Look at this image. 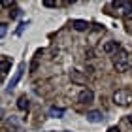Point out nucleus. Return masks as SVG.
Segmentation results:
<instances>
[{
  "label": "nucleus",
  "mask_w": 132,
  "mask_h": 132,
  "mask_svg": "<svg viewBox=\"0 0 132 132\" xmlns=\"http://www.w3.org/2000/svg\"><path fill=\"white\" fill-rule=\"evenodd\" d=\"M70 77H72V81H74V83H79V85H83V83L87 81L85 76H83V72H79V70H72Z\"/></svg>",
  "instance_id": "0eeeda50"
},
{
  "label": "nucleus",
  "mask_w": 132,
  "mask_h": 132,
  "mask_svg": "<svg viewBox=\"0 0 132 132\" xmlns=\"http://www.w3.org/2000/svg\"><path fill=\"white\" fill-rule=\"evenodd\" d=\"M13 4H15V0H0V6H4V8H11Z\"/></svg>",
  "instance_id": "ddd939ff"
},
{
  "label": "nucleus",
  "mask_w": 132,
  "mask_h": 132,
  "mask_svg": "<svg viewBox=\"0 0 132 132\" xmlns=\"http://www.w3.org/2000/svg\"><path fill=\"white\" fill-rule=\"evenodd\" d=\"M102 51L104 53H115L117 51V42H106L102 45Z\"/></svg>",
  "instance_id": "6e6552de"
},
{
  "label": "nucleus",
  "mask_w": 132,
  "mask_h": 132,
  "mask_svg": "<svg viewBox=\"0 0 132 132\" xmlns=\"http://www.w3.org/2000/svg\"><path fill=\"white\" fill-rule=\"evenodd\" d=\"M102 119H104V115H102V111H98V110H93V111L87 113L89 123H102Z\"/></svg>",
  "instance_id": "39448f33"
},
{
  "label": "nucleus",
  "mask_w": 132,
  "mask_h": 132,
  "mask_svg": "<svg viewBox=\"0 0 132 132\" xmlns=\"http://www.w3.org/2000/svg\"><path fill=\"white\" fill-rule=\"evenodd\" d=\"M72 27H74V30H77V32H85L89 28V23L81 21V19H76V21H72Z\"/></svg>",
  "instance_id": "423d86ee"
},
{
  "label": "nucleus",
  "mask_w": 132,
  "mask_h": 132,
  "mask_svg": "<svg viewBox=\"0 0 132 132\" xmlns=\"http://www.w3.org/2000/svg\"><path fill=\"white\" fill-rule=\"evenodd\" d=\"M128 123H130V125H132V115H128Z\"/></svg>",
  "instance_id": "4be33fe9"
},
{
  "label": "nucleus",
  "mask_w": 132,
  "mask_h": 132,
  "mask_svg": "<svg viewBox=\"0 0 132 132\" xmlns=\"http://www.w3.org/2000/svg\"><path fill=\"white\" fill-rule=\"evenodd\" d=\"M111 4H113V8H123V6L127 4V0H113Z\"/></svg>",
  "instance_id": "4468645a"
},
{
  "label": "nucleus",
  "mask_w": 132,
  "mask_h": 132,
  "mask_svg": "<svg viewBox=\"0 0 132 132\" xmlns=\"http://www.w3.org/2000/svg\"><path fill=\"white\" fill-rule=\"evenodd\" d=\"M44 6L45 8H53V6H57V0H44Z\"/></svg>",
  "instance_id": "dca6fc26"
},
{
  "label": "nucleus",
  "mask_w": 132,
  "mask_h": 132,
  "mask_svg": "<svg viewBox=\"0 0 132 132\" xmlns=\"http://www.w3.org/2000/svg\"><path fill=\"white\" fill-rule=\"evenodd\" d=\"M77 0H64V6H70V4H76Z\"/></svg>",
  "instance_id": "6ab92c4d"
},
{
  "label": "nucleus",
  "mask_w": 132,
  "mask_h": 132,
  "mask_svg": "<svg viewBox=\"0 0 132 132\" xmlns=\"http://www.w3.org/2000/svg\"><path fill=\"white\" fill-rule=\"evenodd\" d=\"M113 104L115 106H121V108H127L132 104V91L130 89H117L113 93Z\"/></svg>",
  "instance_id": "f03ea898"
},
{
  "label": "nucleus",
  "mask_w": 132,
  "mask_h": 132,
  "mask_svg": "<svg viewBox=\"0 0 132 132\" xmlns=\"http://www.w3.org/2000/svg\"><path fill=\"white\" fill-rule=\"evenodd\" d=\"M49 115H51V117H62V115H64V110H62V108H51V110H49Z\"/></svg>",
  "instance_id": "f8f14e48"
},
{
  "label": "nucleus",
  "mask_w": 132,
  "mask_h": 132,
  "mask_svg": "<svg viewBox=\"0 0 132 132\" xmlns=\"http://www.w3.org/2000/svg\"><path fill=\"white\" fill-rule=\"evenodd\" d=\"M113 66L117 72H127L130 68V55L125 49H117L113 53Z\"/></svg>",
  "instance_id": "f257e3e1"
},
{
  "label": "nucleus",
  "mask_w": 132,
  "mask_h": 132,
  "mask_svg": "<svg viewBox=\"0 0 132 132\" xmlns=\"http://www.w3.org/2000/svg\"><path fill=\"white\" fill-rule=\"evenodd\" d=\"M130 70H132V57H130Z\"/></svg>",
  "instance_id": "5701e85b"
},
{
  "label": "nucleus",
  "mask_w": 132,
  "mask_h": 132,
  "mask_svg": "<svg viewBox=\"0 0 132 132\" xmlns=\"http://www.w3.org/2000/svg\"><path fill=\"white\" fill-rule=\"evenodd\" d=\"M2 119H4V111L0 110V123H2Z\"/></svg>",
  "instance_id": "412c9836"
},
{
  "label": "nucleus",
  "mask_w": 132,
  "mask_h": 132,
  "mask_svg": "<svg viewBox=\"0 0 132 132\" xmlns=\"http://www.w3.org/2000/svg\"><path fill=\"white\" fill-rule=\"evenodd\" d=\"M123 13H125L127 19H132V2H127L123 6Z\"/></svg>",
  "instance_id": "9b49d317"
},
{
  "label": "nucleus",
  "mask_w": 132,
  "mask_h": 132,
  "mask_svg": "<svg viewBox=\"0 0 132 132\" xmlns=\"http://www.w3.org/2000/svg\"><path fill=\"white\" fill-rule=\"evenodd\" d=\"M93 100H94V93L91 89H83V91L77 94V102H79V104H93Z\"/></svg>",
  "instance_id": "7ed1b4c3"
},
{
  "label": "nucleus",
  "mask_w": 132,
  "mask_h": 132,
  "mask_svg": "<svg viewBox=\"0 0 132 132\" xmlns=\"http://www.w3.org/2000/svg\"><path fill=\"white\" fill-rule=\"evenodd\" d=\"M10 68H11V61L10 59H2V61H0V74L10 72Z\"/></svg>",
  "instance_id": "9d476101"
},
{
  "label": "nucleus",
  "mask_w": 132,
  "mask_h": 132,
  "mask_svg": "<svg viewBox=\"0 0 132 132\" xmlns=\"http://www.w3.org/2000/svg\"><path fill=\"white\" fill-rule=\"evenodd\" d=\"M23 72H25V64H19V68H17V72H15V76L13 77H11V81H10V91H11V89H13L15 85H17V83H19V79H21V76H23Z\"/></svg>",
  "instance_id": "20e7f679"
},
{
  "label": "nucleus",
  "mask_w": 132,
  "mask_h": 132,
  "mask_svg": "<svg viewBox=\"0 0 132 132\" xmlns=\"http://www.w3.org/2000/svg\"><path fill=\"white\" fill-rule=\"evenodd\" d=\"M108 132H121V130H119V127H110Z\"/></svg>",
  "instance_id": "a211bd4d"
},
{
  "label": "nucleus",
  "mask_w": 132,
  "mask_h": 132,
  "mask_svg": "<svg viewBox=\"0 0 132 132\" xmlns=\"http://www.w3.org/2000/svg\"><path fill=\"white\" fill-rule=\"evenodd\" d=\"M6 32H8V25H4V23H0V38H4Z\"/></svg>",
  "instance_id": "2eb2a0df"
},
{
  "label": "nucleus",
  "mask_w": 132,
  "mask_h": 132,
  "mask_svg": "<svg viewBox=\"0 0 132 132\" xmlns=\"http://www.w3.org/2000/svg\"><path fill=\"white\" fill-rule=\"evenodd\" d=\"M28 106H30V102H28L27 96H21L19 100H17V108H19L21 111H27V110H28Z\"/></svg>",
  "instance_id": "1a4fd4ad"
},
{
  "label": "nucleus",
  "mask_w": 132,
  "mask_h": 132,
  "mask_svg": "<svg viewBox=\"0 0 132 132\" xmlns=\"http://www.w3.org/2000/svg\"><path fill=\"white\" fill-rule=\"evenodd\" d=\"M10 15H11V17H17V15H19V10H13V11H10Z\"/></svg>",
  "instance_id": "aec40b11"
},
{
  "label": "nucleus",
  "mask_w": 132,
  "mask_h": 132,
  "mask_svg": "<svg viewBox=\"0 0 132 132\" xmlns=\"http://www.w3.org/2000/svg\"><path fill=\"white\" fill-rule=\"evenodd\" d=\"M11 128H13V127H11V123H10V125H6V127H2V128H0V132H10Z\"/></svg>",
  "instance_id": "f3484780"
}]
</instances>
